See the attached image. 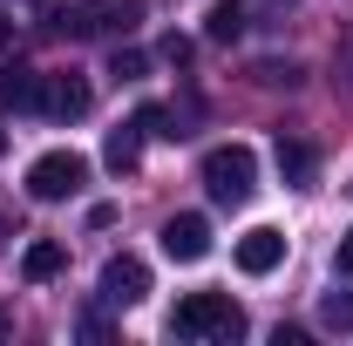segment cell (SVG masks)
Segmentation results:
<instances>
[{
	"mask_svg": "<svg viewBox=\"0 0 353 346\" xmlns=\"http://www.w3.org/2000/svg\"><path fill=\"white\" fill-rule=\"evenodd\" d=\"M41 116H54V123L88 116V82H75V75H41Z\"/></svg>",
	"mask_w": 353,
	"mask_h": 346,
	"instance_id": "cell-8",
	"label": "cell"
},
{
	"mask_svg": "<svg viewBox=\"0 0 353 346\" xmlns=\"http://www.w3.org/2000/svg\"><path fill=\"white\" fill-rule=\"evenodd\" d=\"M130 123H136L143 136H176V130H170V109H163V102H143V109H136Z\"/></svg>",
	"mask_w": 353,
	"mask_h": 346,
	"instance_id": "cell-15",
	"label": "cell"
},
{
	"mask_svg": "<svg viewBox=\"0 0 353 346\" xmlns=\"http://www.w3.org/2000/svg\"><path fill=\"white\" fill-rule=\"evenodd\" d=\"M7 41H14V21H7V14H0V48H7Z\"/></svg>",
	"mask_w": 353,
	"mask_h": 346,
	"instance_id": "cell-20",
	"label": "cell"
},
{
	"mask_svg": "<svg viewBox=\"0 0 353 346\" xmlns=\"http://www.w3.org/2000/svg\"><path fill=\"white\" fill-rule=\"evenodd\" d=\"M68 272V245H54V238H34L28 252H21V278L28 285H48V278H61Z\"/></svg>",
	"mask_w": 353,
	"mask_h": 346,
	"instance_id": "cell-9",
	"label": "cell"
},
{
	"mask_svg": "<svg viewBox=\"0 0 353 346\" xmlns=\"http://www.w3.org/2000/svg\"><path fill=\"white\" fill-rule=\"evenodd\" d=\"M231 258L245 278H265V272H279L285 265V231H272V224H252L238 245H231Z\"/></svg>",
	"mask_w": 353,
	"mask_h": 346,
	"instance_id": "cell-5",
	"label": "cell"
},
{
	"mask_svg": "<svg viewBox=\"0 0 353 346\" xmlns=\"http://www.w3.org/2000/svg\"><path fill=\"white\" fill-rule=\"evenodd\" d=\"M163 252H170L176 265H197L211 252V217L204 211H176L170 224H163Z\"/></svg>",
	"mask_w": 353,
	"mask_h": 346,
	"instance_id": "cell-7",
	"label": "cell"
},
{
	"mask_svg": "<svg viewBox=\"0 0 353 346\" xmlns=\"http://www.w3.org/2000/svg\"><path fill=\"white\" fill-rule=\"evenodd\" d=\"M340 278H353V231L340 238Z\"/></svg>",
	"mask_w": 353,
	"mask_h": 346,
	"instance_id": "cell-19",
	"label": "cell"
},
{
	"mask_svg": "<svg viewBox=\"0 0 353 346\" xmlns=\"http://www.w3.org/2000/svg\"><path fill=\"white\" fill-rule=\"evenodd\" d=\"M143 68H150V61H143L136 48H116V54H109V75H116V82H143Z\"/></svg>",
	"mask_w": 353,
	"mask_h": 346,
	"instance_id": "cell-16",
	"label": "cell"
},
{
	"mask_svg": "<svg viewBox=\"0 0 353 346\" xmlns=\"http://www.w3.org/2000/svg\"><path fill=\"white\" fill-rule=\"evenodd\" d=\"M319 326L353 333V292H326V299H319Z\"/></svg>",
	"mask_w": 353,
	"mask_h": 346,
	"instance_id": "cell-14",
	"label": "cell"
},
{
	"mask_svg": "<svg viewBox=\"0 0 353 346\" xmlns=\"http://www.w3.org/2000/svg\"><path fill=\"white\" fill-rule=\"evenodd\" d=\"M245 21H252V7H245V0H211L204 34H211V41H238V34H245Z\"/></svg>",
	"mask_w": 353,
	"mask_h": 346,
	"instance_id": "cell-11",
	"label": "cell"
},
{
	"mask_svg": "<svg viewBox=\"0 0 353 346\" xmlns=\"http://www.w3.org/2000/svg\"><path fill=\"white\" fill-rule=\"evenodd\" d=\"M170 333L176 340H238L245 333V312L231 305V292H190V299H176Z\"/></svg>",
	"mask_w": 353,
	"mask_h": 346,
	"instance_id": "cell-2",
	"label": "cell"
},
{
	"mask_svg": "<svg viewBox=\"0 0 353 346\" xmlns=\"http://www.w3.org/2000/svg\"><path fill=\"white\" fill-rule=\"evenodd\" d=\"M0 238H7V217H0Z\"/></svg>",
	"mask_w": 353,
	"mask_h": 346,
	"instance_id": "cell-22",
	"label": "cell"
},
{
	"mask_svg": "<svg viewBox=\"0 0 353 346\" xmlns=\"http://www.w3.org/2000/svg\"><path fill=\"white\" fill-rule=\"evenodd\" d=\"M252 183H259V156H252L245 143H218V150L204 156V190H211L218 204H245Z\"/></svg>",
	"mask_w": 353,
	"mask_h": 346,
	"instance_id": "cell-3",
	"label": "cell"
},
{
	"mask_svg": "<svg viewBox=\"0 0 353 346\" xmlns=\"http://www.w3.org/2000/svg\"><path fill=\"white\" fill-rule=\"evenodd\" d=\"M163 61H176V68H183V61H190V41H183V34H163Z\"/></svg>",
	"mask_w": 353,
	"mask_h": 346,
	"instance_id": "cell-18",
	"label": "cell"
},
{
	"mask_svg": "<svg viewBox=\"0 0 353 346\" xmlns=\"http://www.w3.org/2000/svg\"><path fill=\"white\" fill-rule=\"evenodd\" d=\"M102 299L109 305H143L150 299V265L136 258V252H116V258L102 265Z\"/></svg>",
	"mask_w": 353,
	"mask_h": 346,
	"instance_id": "cell-6",
	"label": "cell"
},
{
	"mask_svg": "<svg viewBox=\"0 0 353 346\" xmlns=\"http://www.w3.org/2000/svg\"><path fill=\"white\" fill-rule=\"evenodd\" d=\"M279 176H285V183H306V176H312V150H306V143L279 136Z\"/></svg>",
	"mask_w": 353,
	"mask_h": 346,
	"instance_id": "cell-13",
	"label": "cell"
},
{
	"mask_svg": "<svg viewBox=\"0 0 353 346\" xmlns=\"http://www.w3.org/2000/svg\"><path fill=\"white\" fill-rule=\"evenodd\" d=\"M143 21V0H48V34L95 41V34H130Z\"/></svg>",
	"mask_w": 353,
	"mask_h": 346,
	"instance_id": "cell-1",
	"label": "cell"
},
{
	"mask_svg": "<svg viewBox=\"0 0 353 346\" xmlns=\"http://www.w3.org/2000/svg\"><path fill=\"white\" fill-rule=\"evenodd\" d=\"M252 75H259L265 88H292V82H299V68H292V61H259Z\"/></svg>",
	"mask_w": 353,
	"mask_h": 346,
	"instance_id": "cell-17",
	"label": "cell"
},
{
	"mask_svg": "<svg viewBox=\"0 0 353 346\" xmlns=\"http://www.w3.org/2000/svg\"><path fill=\"white\" fill-rule=\"evenodd\" d=\"M0 150H7V130H0Z\"/></svg>",
	"mask_w": 353,
	"mask_h": 346,
	"instance_id": "cell-23",
	"label": "cell"
},
{
	"mask_svg": "<svg viewBox=\"0 0 353 346\" xmlns=\"http://www.w3.org/2000/svg\"><path fill=\"white\" fill-rule=\"evenodd\" d=\"M109 170H136V156H143V130L136 123H123V130H109Z\"/></svg>",
	"mask_w": 353,
	"mask_h": 346,
	"instance_id": "cell-12",
	"label": "cell"
},
{
	"mask_svg": "<svg viewBox=\"0 0 353 346\" xmlns=\"http://www.w3.org/2000/svg\"><path fill=\"white\" fill-rule=\"evenodd\" d=\"M82 183H88V156H75V150H48V156L28 163V197H34V204H61V197H75Z\"/></svg>",
	"mask_w": 353,
	"mask_h": 346,
	"instance_id": "cell-4",
	"label": "cell"
},
{
	"mask_svg": "<svg viewBox=\"0 0 353 346\" xmlns=\"http://www.w3.org/2000/svg\"><path fill=\"white\" fill-rule=\"evenodd\" d=\"M0 333H7V312H0Z\"/></svg>",
	"mask_w": 353,
	"mask_h": 346,
	"instance_id": "cell-21",
	"label": "cell"
},
{
	"mask_svg": "<svg viewBox=\"0 0 353 346\" xmlns=\"http://www.w3.org/2000/svg\"><path fill=\"white\" fill-rule=\"evenodd\" d=\"M0 109H41V75L34 68H0Z\"/></svg>",
	"mask_w": 353,
	"mask_h": 346,
	"instance_id": "cell-10",
	"label": "cell"
}]
</instances>
